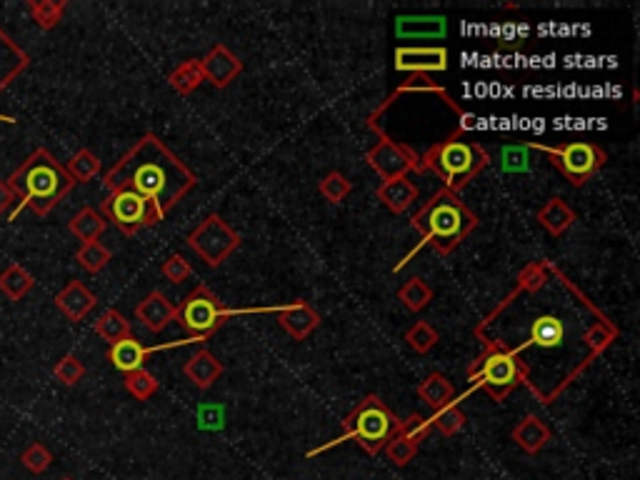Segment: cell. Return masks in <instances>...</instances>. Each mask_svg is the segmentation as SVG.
Listing matches in <instances>:
<instances>
[{"mask_svg": "<svg viewBox=\"0 0 640 480\" xmlns=\"http://www.w3.org/2000/svg\"><path fill=\"white\" fill-rule=\"evenodd\" d=\"M103 186L111 193L133 190L151 200L165 216L198 186V178L155 133H145L141 141L128 148L125 155L105 173Z\"/></svg>", "mask_w": 640, "mask_h": 480, "instance_id": "obj_1", "label": "cell"}, {"mask_svg": "<svg viewBox=\"0 0 640 480\" xmlns=\"http://www.w3.org/2000/svg\"><path fill=\"white\" fill-rule=\"evenodd\" d=\"M5 183L18 196V206L10 213V220H16L26 208L38 218L50 216V210H56L76 188V180L68 176L66 165L48 148H36L10 173Z\"/></svg>", "mask_w": 640, "mask_h": 480, "instance_id": "obj_2", "label": "cell"}, {"mask_svg": "<svg viewBox=\"0 0 640 480\" xmlns=\"http://www.w3.org/2000/svg\"><path fill=\"white\" fill-rule=\"evenodd\" d=\"M411 226L423 236L421 245H431L438 255H451L478 228V218L455 193L441 188L411 218ZM418 248L411 251L408 258L398 263L396 271H400L418 253Z\"/></svg>", "mask_w": 640, "mask_h": 480, "instance_id": "obj_3", "label": "cell"}, {"mask_svg": "<svg viewBox=\"0 0 640 480\" xmlns=\"http://www.w3.org/2000/svg\"><path fill=\"white\" fill-rule=\"evenodd\" d=\"M490 165L488 151L480 143L463 141V133H453L451 138L435 143L418 158V173H435L445 180V190L458 193L468 188L483 170Z\"/></svg>", "mask_w": 640, "mask_h": 480, "instance_id": "obj_4", "label": "cell"}, {"mask_svg": "<svg viewBox=\"0 0 640 480\" xmlns=\"http://www.w3.org/2000/svg\"><path fill=\"white\" fill-rule=\"evenodd\" d=\"M398 431H400L398 415L388 408L383 398L376 396V393H368V396L343 418V433L333 443H328V445H320V448L311 451L308 455L313 458V455H318V453L328 451L333 445L346 441L358 443L368 455H378V453L386 448L388 443L393 441V435H396Z\"/></svg>", "mask_w": 640, "mask_h": 480, "instance_id": "obj_5", "label": "cell"}, {"mask_svg": "<svg viewBox=\"0 0 640 480\" xmlns=\"http://www.w3.org/2000/svg\"><path fill=\"white\" fill-rule=\"evenodd\" d=\"M468 380L473 383V390L480 388L496 403H503L523 380H528V368L513 350L485 340V350L468 368Z\"/></svg>", "mask_w": 640, "mask_h": 480, "instance_id": "obj_6", "label": "cell"}, {"mask_svg": "<svg viewBox=\"0 0 640 480\" xmlns=\"http://www.w3.org/2000/svg\"><path fill=\"white\" fill-rule=\"evenodd\" d=\"M528 148L533 151H543L550 158V165L556 170H560L571 186L581 188L588 180L593 178L595 173L605 165V151L601 145L588 141H573V143H560V145H540V143H528Z\"/></svg>", "mask_w": 640, "mask_h": 480, "instance_id": "obj_7", "label": "cell"}, {"mask_svg": "<svg viewBox=\"0 0 640 480\" xmlns=\"http://www.w3.org/2000/svg\"><path fill=\"white\" fill-rule=\"evenodd\" d=\"M240 311H228L220 305L213 291L208 285H198L196 291L186 295V301L176 308V323L180 328L190 333L193 338L208 340L216 330L226 325L228 320L238 315Z\"/></svg>", "mask_w": 640, "mask_h": 480, "instance_id": "obj_8", "label": "cell"}, {"mask_svg": "<svg viewBox=\"0 0 640 480\" xmlns=\"http://www.w3.org/2000/svg\"><path fill=\"white\" fill-rule=\"evenodd\" d=\"M101 216L111 220L123 236H135L145 228L163 223V213L153 206L151 200L143 198L133 190H115L101 203Z\"/></svg>", "mask_w": 640, "mask_h": 480, "instance_id": "obj_9", "label": "cell"}, {"mask_svg": "<svg viewBox=\"0 0 640 480\" xmlns=\"http://www.w3.org/2000/svg\"><path fill=\"white\" fill-rule=\"evenodd\" d=\"M186 243H188L190 251L198 255L208 268H220L230 255L236 253L243 240H240V236L228 226L223 218L218 216V213H210L186 238Z\"/></svg>", "mask_w": 640, "mask_h": 480, "instance_id": "obj_10", "label": "cell"}, {"mask_svg": "<svg viewBox=\"0 0 640 480\" xmlns=\"http://www.w3.org/2000/svg\"><path fill=\"white\" fill-rule=\"evenodd\" d=\"M366 160L383 183L393 178H405L411 170H418V155L403 143L388 138L386 133H380V141L366 153Z\"/></svg>", "mask_w": 640, "mask_h": 480, "instance_id": "obj_11", "label": "cell"}, {"mask_svg": "<svg viewBox=\"0 0 640 480\" xmlns=\"http://www.w3.org/2000/svg\"><path fill=\"white\" fill-rule=\"evenodd\" d=\"M448 50L441 46L396 48V70L398 73H413V76H428V73H443L448 70Z\"/></svg>", "mask_w": 640, "mask_h": 480, "instance_id": "obj_12", "label": "cell"}, {"mask_svg": "<svg viewBox=\"0 0 640 480\" xmlns=\"http://www.w3.org/2000/svg\"><path fill=\"white\" fill-rule=\"evenodd\" d=\"M200 68H203V76L206 80L216 85V88H228L233 83L240 73H243V60L226 48L223 43H218L208 50L203 60H200Z\"/></svg>", "mask_w": 640, "mask_h": 480, "instance_id": "obj_13", "label": "cell"}, {"mask_svg": "<svg viewBox=\"0 0 640 480\" xmlns=\"http://www.w3.org/2000/svg\"><path fill=\"white\" fill-rule=\"evenodd\" d=\"M271 313H275L278 325L298 343L308 338L313 330L320 325V313L305 301H293L288 305H281V308H271Z\"/></svg>", "mask_w": 640, "mask_h": 480, "instance_id": "obj_14", "label": "cell"}, {"mask_svg": "<svg viewBox=\"0 0 640 480\" xmlns=\"http://www.w3.org/2000/svg\"><path fill=\"white\" fill-rule=\"evenodd\" d=\"M563 340H565L563 320L558 318V315H540V318L533 320L526 343H520L518 348H513V353L520 356L526 348H540V350L560 348V346H563Z\"/></svg>", "mask_w": 640, "mask_h": 480, "instance_id": "obj_15", "label": "cell"}, {"mask_svg": "<svg viewBox=\"0 0 640 480\" xmlns=\"http://www.w3.org/2000/svg\"><path fill=\"white\" fill-rule=\"evenodd\" d=\"M30 68V56L0 28V93Z\"/></svg>", "mask_w": 640, "mask_h": 480, "instance_id": "obj_16", "label": "cell"}, {"mask_svg": "<svg viewBox=\"0 0 640 480\" xmlns=\"http://www.w3.org/2000/svg\"><path fill=\"white\" fill-rule=\"evenodd\" d=\"M135 318L141 320L151 333H160L176 320V305L160 291H151L135 305Z\"/></svg>", "mask_w": 640, "mask_h": 480, "instance_id": "obj_17", "label": "cell"}, {"mask_svg": "<svg viewBox=\"0 0 640 480\" xmlns=\"http://www.w3.org/2000/svg\"><path fill=\"white\" fill-rule=\"evenodd\" d=\"M95 305H98V298H95L93 293L88 291L80 281H70L66 288L56 295V308L63 313L70 323H80L88 313L93 311Z\"/></svg>", "mask_w": 640, "mask_h": 480, "instance_id": "obj_18", "label": "cell"}, {"mask_svg": "<svg viewBox=\"0 0 640 480\" xmlns=\"http://www.w3.org/2000/svg\"><path fill=\"white\" fill-rule=\"evenodd\" d=\"M376 196L388 210H393L396 216H400V213H408V210L418 203L421 190H418V186H415L413 180H408V176H405V178H393L380 183Z\"/></svg>", "mask_w": 640, "mask_h": 480, "instance_id": "obj_19", "label": "cell"}, {"mask_svg": "<svg viewBox=\"0 0 640 480\" xmlns=\"http://www.w3.org/2000/svg\"><path fill=\"white\" fill-rule=\"evenodd\" d=\"M445 33H448L445 16H398L396 18L398 38H443Z\"/></svg>", "mask_w": 640, "mask_h": 480, "instance_id": "obj_20", "label": "cell"}, {"mask_svg": "<svg viewBox=\"0 0 640 480\" xmlns=\"http://www.w3.org/2000/svg\"><path fill=\"white\" fill-rule=\"evenodd\" d=\"M223 363L210 353V350H196L188 358V363L183 366V373L188 378L193 386L198 390H210L216 386V380L223 376Z\"/></svg>", "mask_w": 640, "mask_h": 480, "instance_id": "obj_21", "label": "cell"}, {"mask_svg": "<svg viewBox=\"0 0 640 480\" xmlns=\"http://www.w3.org/2000/svg\"><path fill=\"white\" fill-rule=\"evenodd\" d=\"M510 438H513V443L518 445L520 451L528 453V455H536V453L543 451L548 443H550L553 433H550V428H548L538 415H526V418L513 428Z\"/></svg>", "mask_w": 640, "mask_h": 480, "instance_id": "obj_22", "label": "cell"}, {"mask_svg": "<svg viewBox=\"0 0 640 480\" xmlns=\"http://www.w3.org/2000/svg\"><path fill=\"white\" fill-rule=\"evenodd\" d=\"M160 348H145L141 340H135L133 336L118 340L108 350V360L113 363V368H118L121 373H133V370H141L143 363L148 360L151 353H155Z\"/></svg>", "mask_w": 640, "mask_h": 480, "instance_id": "obj_23", "label": "cell"}, {"mask_svg": "<svg viewBox=\"0 0 640 480\" xmlns=\"http://www.w3.org/2000/svg\"><path fill=\"white\" fill-rule=\"evenodd\" d=\"M415 393L433 413L445 408V405L458 403L455 400V388H453L451 380L443 376V373H431L425 380H421V386L415 388Z\"/></svg>", "mask_w": 640, "mask_h": 480, "instance_id": "obj_24", "label": "cell"}, {"mask_svg": "<svg viewBox=\"0 0 640 480\" xmlns=\"http://www.w3.org/2000/svg\"><path fill=\"white\" fill-rule=\"evenodd\" d=\"M536 218L550 236H563L565 230L575 223V210L565 200L550 198L546 206L538 210Z\"/></svg>", "mask_w": 640, "mask_h": 480, "instance_id": "obj_25", "label": "cell"}, {"mask_svg": "<svg viewBox=\"0 0 640 480\" xmlns=\"http://www.w3.org/2000/svg\"><path fill=\"white\" fill-rule=\"evenodd\" d=\"M105 228H108V220L91 206L80 208L76 216L70 218V223H68V230H70L78 240H83V243L98 240V238L105 233Z\"/></svg>", "mask_w": 640, "mask_h": 480, "instance_id": "obj_26", "label": "cell"}, {"mask_svg": "<svg viewBox=\"0 0 640 480\" xmlns=\"http://www.w3.org/2000/svg\"><path fill=\"white\" fill-rule=\"evenodd\" d=\"M36 285V278L23 268L20 263H10L3 273H0V293L8 298V301L18 303L23 301Z\"/></svg>", "mask_w": 640, "mask_h": 480, "instance_id": "obj_27", "label": "cell"}, {"mask_svg": "<svg viewBox=\"0 0 640 480\" xmlns=\"http://www.w3.org/2000/svg\"><path fill=\"white\" fill-rule=\"evenodd\" d=\"M203 80H206V76H203L200 60H196V58L183 60L180 66L173 68V73L168 76L170 88H173V91L180 95H190L193 91H198Z\"/></svg>", "mask_w": 640, "mask_h": 480, "instance_id": "obj_28", "label": "cell"}, {"mask_svg": "<svg viewBox=\"0 0 640 480\" xmlns=\"http://www.w3.org/2000/svg\"><path fill=\"white\" fill-rule=\"evenodd\" d=\"M93 328L95 333L101 336V340H105L108 346H113L118 340L133 336L131 320L125 318L121 311H115V308H108V311L101 313V318L95 320Z\"/></svg>", "mask_w": 640, "mask_h": 480, "instance_id": "obj_29", "label": "cell"}, {"mask_svg": "<svg viewBox=\"0 0 640 480\" xmlns=\"http://www.w3.org/2000/svg\"><path fill=\"white\" fill-rule=\"evenodd\" d=\"M398 301L403 303L411 313H421L433 301V288H431L423 278H411V281H405L403 285H400Z\"/></svg>", "mask_w": 640, "mask_h": 480, "instance_id": "obj_30", "label": "cell"}, {"mask_svg": "<svg viewBox=\"0 0 640 480\" xmlns=\"http://www.w3.org/2000/svg\"><path fill=\"white\" fill-rule=\"evenodd\" d=\"M66 0H28V13L43 30H53L63 20Z\"/></svg>", "mask_w": 640, "mask_h": 480, "instance_id": "obj_31", "label": "cell"}, {"mask_svg": "<svg viewBox=\"0 0 640 480\" xmlns=\"http://www.w3.org/2000/svg\"><path fill=\"white\" fill-rule=\"evenodd\" d=\"M403 340L408 343V348L425 356V353H431L438 346L441 336H438V330L428 320H415L413 325L403 333Z\"/></svg>", "mask_w": 640, "mask_h": 480, "instance_id": "obj_32", "label": "cell"}, {"mask_svg": "<svg viewBox=\"0 0 640 480\" xmlns=\"http://www.w3.org/2000/svg\"><path fill=\"white\" fill-rule=\"evenodd\" d=\"M66 170L68 176L76 180V183H91V180L101 176V158H98L91 148H80V151L70 158Z\"/></svg>", "mask_w": 640, "mask_h": 480, "instance_id": "obj_33", "label": "cell"}, {"mask_svg": "<svg viewBox=\"0 0 640 480\" xmlns=\"http://www.w3.org/2000/svg\"><path fill=\"white\" fill-rule=\"evenodd\" d=\"M465 421H468V418H465V413H463L458 403L445 405V408H441V411H435V413L431 415L433 431H438L443 438H453V435L461 433Z\"/></svg>", "mask_w": 640, "mask_h": 480, "instance_id": "obj_34", "label": "cell"}, {"mask_svg": "<svg viewBox=\"0 0 640 480\" xmlns=\"http://www.w3.org/2000/svg\"><path fill=\"white\" fill-rule=\"evenodd\" d=\"M111 258H113V253L101 240H93V243H83L78 248L76 263L83 268L85 273H101L105 265L111 263Z\"/></svg>", "mask_w": 640, "mask_h": 480, "instance_id": "obj_35", "label": "cell"}, {"mask_svg": "<svg viewBox=\"0 0 640 480\" xmlns=\"http://www.w3.org/2000/svg\"><path fill=\"white\" fill-rule=\"evenodd\" d=\"M318 190H320V196L328 200L330 206H340V203L350 196L353 183H350L340 170H330L328 176L318 183Z\"/></svg>", "mask_w": 640, "mask_h": 480, "instance_id": "obj_36", "label": "cell"}, {"mask_svg": "<svg viewBox=\"0 0 640 480\" xmlns=\"http://www.w3.org/2000/svg\"><path fill=\"white\" fill-rule=\"evenodd\" d=\"M125 390L131 393L135 400H148V398L155 396V390H158V380H155V376L153 373H148L145 368H141V370H133V373H125Z\"/></svg>", "mask_w": 640, "mask_h": 480, "instance_id": "obj_37", "label": "cell"}, {"mask_svg": "<svg viewBox=\"0 0 640 480\" xmlns=\"http://www.w3.org/2000/svg\"><path fill=\"white\" fill-rule=\"evenodd\" d=\"M53 378H56L58 383L73 388L85 378V366L80 363V358H78V356L68 353V356H63V358L58 360L56 366H53Z\"/></svg>", "mask_w": 640, "mask_h": 480, "instance_id": "obj_38", "label": "cell"}, {"mask_svg": "<svg viewBox=\"0 0 640 480\" xmlns=\"http://www.w3.org/2000/svg\"><path fill=\"white\" fill-rule=\"evenodd\" d=\"M398 433L418 448L421 443L428 441V435L433 433V425H431V418H425L421 413H411L405 421H400V431Z\"/></svg>", "mask_w": 640, "mask_h": 480, "instance_id": "obj_39", "label": "cell"}, {"mask_svg": "<svg viewBox=\"0 0 640 480\" xmlns=\"http://www.w3.org/2000/svg\"><path fill=\"white\" fill-rule=\"evenodd\" d=\"M20 463H23L26 471L40 475V473H46L53 465V453L48 451L43 443H30L28 448L23 451V455H20Z\"/></svg>", "mask_w": 640, "mask_h": 480, "instance_id": "obj_40", "label": "cell"}, {"mask_svg": "<svg viewBox=\"0 0 640 480\" xmlns=\"http://www.w3.org/2000/svg\"><path fill=\"white\" fill-rule=\"evenodd\" d=\"M548 271L550 265L543 263V261H536V263H528L518 275V291L520 293H538L548 283Z\"/></svg>", "mask_w": 640, "mask_h": 480, "instance_id": "obj_41", "label": "cell"}, {"mask_svg": "<svg viewBox=\"0 0 640 480\" xmlns=\"http://www.w3.org/2000/svg\"><path fill=\"white\" fill-rule=\"evenodd\" d=\"M160 273H163L165 281L173 283V285H180V283H186L193 278V265H190L180 253H173L165 263L160 265Z\"/></svg>", "mask_w": 640, "mask_h": 480, "instance_id": "obj_42", "label": "cell"}, {"mask_svg": "<svg viewBox=\"0 0 640 480\" xmlns=\"http://www.w3.org/2000/svg\"><path fill=\"white\" fill-rule=\"evenodd\" d=\"M383 453H386L388 458H390V463H393V465H398V468H405V465H408V463L415 458L418 448H415L411 441H405L403 435L396 433L393 435V441L388 443L386 448H383Z\"/></svg>", "mask_w": 640, "mask_h": 480, "instance_id": "obj_43", "label": "cell"}, {"mask_svg": "<svg viewBox=\"0 0 640 480\" xmlns=\"http://www.w3.org/2000/svg\"><path fill=\"white\" fill-rule=\"evenodd\" d=\"M528 143L523 145H506L500 151V160H503V170L508 173H520V170L530 168V158H528Z\"/></svg>", "mask_w": 640, "mask_h": 480, "instance_id": "obj_44", "label": "cell"}, {"mask_svg": "<svg viewBox=\"0 0 640 480\" xmlns=\"http://www.w3.org/2000/svg\"><path fill=\"white\" fill-rule=\"evenodd\" d=\"M16 200H18V196H16V190L10 188L8 183L0 178V218L8 213L10 206H13Z\"/></svg>", "mask_w": 640, "mask_h": 480, "instance_id": "obj_45", "label": "cell"}, {"mask_svg": "<svg viewBox=\"0 0 640 480\" xmlns=\"http://www.w3.org/2000/svg\"><path fill=\"white\" fill-rule=\"evenodd\" d=\"M0 123H18L13 115H0Z\"/></svg>", "mask_w": 640, "mask_h": 480, "instance_id": "obj_46", "label": "cell"}, {"mask_svg": "<svg viewBox=\"0 0 640 480\" xmlns=\"http://www.w3.org/2000/svg\"><path fill=\"white\" fill-rule=\"evenodd\" d=\"M60 480H73V478H60Z\"/></svg>", "mask_w": 640, "mask_h": 480, "instance_id": "obj_47", "label": "cell"}]
</instances>
